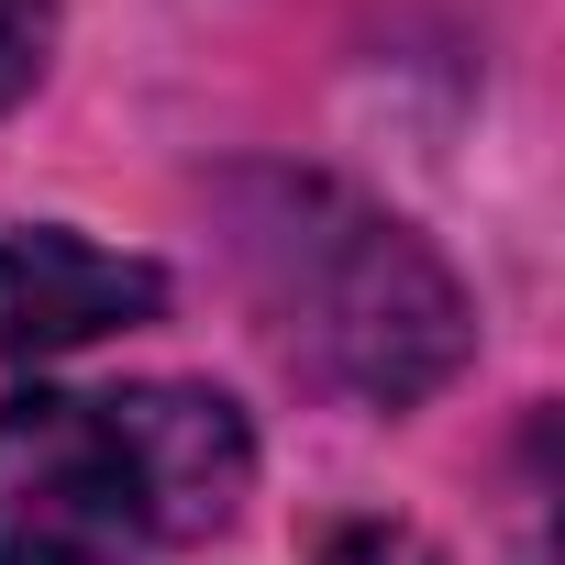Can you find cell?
<instances>
[{"instance_id":"cell-1","label":"cell","mask_w":565,"mask_h":565,"mask_svg":"<svg viewBox=\"0 0 565 565\" xmlns=\"http://www.w3.org/2000/svg\"><path fill=\"white\" fill-rule=\"evenodd\" d=\"M233 255L266 333L366 411H411L466 366V300L433 244L333 178H233Z\"/></svg>"},{"instance_id":"cell-2","label":"cell","mask_w":565,"mask_h":565,"mask_svg":"<svg viewBox=\"0 0 565 565\" xmlns=\"http://www.w3.org/2000/svg\"><path fill=\"white\" fill-rule=\"evenodd\" d=\"M178 543L134 399H0V565H134Z\"/></svg>"},{"instance_id":"cell-3","label":"cell","mask_w":565,"mask_h":565,"mask_svg":"<svg viewBox=\"0 0 565 565\" xmlns=\"http://www.w3.org/2000/svg\"><path fill=\"white\" fill-rule=\"evenodd\" d=\"M167 277L145 255H111L67 222H23L0 233V355L12 366H45V355H78L100 333H134L156 322Z\"/></svg>"},{"instance_id":"cell-4","label":"cell","mask_w":565,"mask_h":565,"mask_svg":"<svg viewBox=\"0 0 565 565\" xmlns=\"http://www.w3.org/2000/svg\"><path fill=\"white\" fill-rule=\"evenodd\" d=\"M56 56V0H0V111H12Z\"/></svg>"},{"instance_id":"cell-5","label":"cell","mask_w":565,"mask_h":565,"mask_svg":"<svg viewBox=\"0 0 565 565\" xmlns=\"http://www.w3.org/2000/svg\"><path fill=\"white\" fill-rule=\"evenodd\" d=\"M322 565H444L411 521H344V532H322Z\"/></svg>"}]
</instances>
